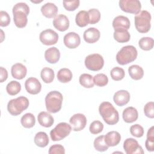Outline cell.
Masks as SVG:
<instances>
[{"label": "cell", "mask_w": 154, "mask_h": 154, "mask_svg": "<svg viewBox=\"0 0 154 154\" xmlns=\"http://www.w3.org/2000/svg\"><path fill=\"white\" fill-rule=\"evenodd\" d=\"M99 111L105 122L108 125H115L119 120L118 111L109 102L101 103L99 107Z\"/></svg>", "instance_id": "cell-1"}, {"label": "cell", "mask_w": 154, "mask_h": 154, "mask_svg": "<svg viewBox=\"0 0 154 154\" xmlns=\"http://www.w3.org/2000/svg\"><path fill=\"white\" fill-rule=\"evenodd\" d=\"M63 96L58 91H50L45 97V105L46 109L51 113H56L61 108L63 102Z\"/></svg>", "instance_id": "cell-2"}, {"label": "cell", "mask_w": 154, "mask_h": 154, "mask_svg": "<svg viewBox=\"0 0 154 154\" xmlns=\"http://www.w3.org/2000/svg\"><path fill=\"white\" fill-rule=\"evenodd\" d=\"M137 49L132 45L123 46L117 54L116 60L120 65H125L134 61L137 57Z\"/></svg>", "instance_id": "cell-3"}, {"label": "cell", "mask_w": 154, "mask_h": 154, "mask_svg": "<svg viewBox=\"0 0 154 154\" xmlns=\"http://www.w3.org/2000/svg\"><path fill=\"white\" fill-rule=\"evenodd\" d=\"M135 26L137 30L141 33L147 32L151 27V14L146 10H142L134 17Z\"/></svg>", "instance_id": "cell-4"}, {"label": "cell", "mask_w": 154, "mask_h": 154, "mask_svg": "<svg viewBox=\"0 0 154 154\" xmlns=\"http://www.w3.org/2000/svg\"><path fill=\"white\" fill-rule=\"evenodd\" d=\"M28 99L24 96H19L10 100L7 104V109L12 116H18L29 106Z\"/></svg>", "instance_id": "cell-5"}, {"label": "cell", "mask_w": 154, "mask_h": 154, "mask_svg": "<svg viewBox=\"0 0 154 154\" xmlns=\"http://www.w3.org/2000/svg\"><path fill=\"white\" fill-rule=\"evenodd\" d=\"M72 131V127L66 122H61L51 131L50 136L52 141H60L68 136Z\"/></svg>", "instance_id": "cell-6"}, {"label": "cell", "mask_w": 154, "mask_h": 154, "mask_svg": "<svg viewBox=\"0 0 154 154\" xmlns=\"http://www.w3.org/2000/svg\"><path fill=\"white\" fill-rule=\"evenodd\" d=\"M84 63L85 67L88 70L98 71L102 69L104 65V60L101 55L93 54L86 57Z\"/></svg>", "instance_id": "cell-7"}, {"label": "cell", "mask_w": 154, "mask_h": 154, "mask_svg": "<svg viewBox=\"0 0 154 154\" xmlns=\"http://www.w3.org/2000/svg\"><path fill=\"white\" fill-rule=\"evenodd\" d=\"M119 7L125 12L135 14H138L141 8V2L138 0H120Z\"/></svg>", "instance_id": "cell-8"}, {"label": "cell", "mask_w": 154, "mask_h": 154, "mask_svg": "<svg viewBox=\"0 0 154 154\" xmlns=\"http://www.w3.org/2000/svg\"><path fill=\"white\" fill-rule=\"evenodd\" d=\"M39 38L43 45L47 46L52 45L57 43L58 34L51 29H47L40 32Z\"/></svg>", "instance_id": "cell-9"}, {"label": "cell", "mask_w": 154, "mask_h": 154, "mask_svg": "<svg viewBox=\"0 0 154 154\" xmlns=\"http://www.w3.org/2000/svg\"><path fill=\"white\" fill-rule=\"evenodd\" d=\"M123 149L127 154H143L144 151L138 141L132 138L125 140L123 143Z\"/></svg>", "instance_id": "cell-10"}, {"label": "cell", "mask_w": 154, "mask_h": 154, "mask_svg": "<svg viewBox=\"0 0 154 154\" xmlns=\"http://www.w3.org/2000/svg\"><path fill=\"white\" fill-rule=\"evenodd\" d=\"M69 122L73 131H80L85 127L87 119L83 114L77 113L70 117Z\"/></svg>", "instance_id": "cell-11"}, {"label": "cell", "mask_w": 154, "mask_h": 154, "mask_svg": "<svg viewBox=\"0 0 154 154\" xmlns=\"http://www.w3.org/2000/svg\"><path fill=\"white\" fill-rule=\"evenodd\" d=\"M63 42L65 46L69 49H75L81 43L79 35L75 32H70L64 36Z\"/></svg>", "instance_id": "cell-12"}, {"label": "cell", "mask_w": 154, "mask_h": 154, "mask_svg": "<svg viewBox=\"0 0 154 154\" xmlns=\"http://www.w3.org/2000/svg\"><path fill=\"white\" fill-rule=\"evenodd\" d=\"M25 87L26 91L29 94H37L41 91L42 85L37 78L31 77L26 80Z\"/></svg>", "instance_id": "cell-13"}, {"label": "cell", "mask_w": 154, "mask_h": 154, "mask_svg": "<svg viewBox=\"0 0 154 154\" xmlns=\"http://www.w3.org/2000/svg\"><path fill=\"white\" fill-rule=\"evenodd\" d=\"M129 19L124 16H118L116 17L112 21V26L114 31L128 30L130 28Z\"/></svg>", "instance_id": "cell-14"}, {"label": "cell", "mask_w": 154, "mask_h": 154, "mask_svg": "<svg viewBox=\"0 0 154 154\" xmlns=\"http://www.w3.org/2000/svg\"><path fill=\"white\" fill-rule=\"evenodd\" d=\"M54 26L60 31H66L69 27V20L64 14L57 15L53 20Z\"/></svg>", "instance_id": "cell-15"}, {"label": "cell", "mask_w": 154, "mask_h": 154, "mask_svg": "<svg viewBox=\"0 0 154 154\" xmlns=\"http://www.w3.org/2000/svg\"><path fill=\"white\" fill-rule=\"evenodd\" d=\"M113 100L117 105L122 106L127 104L130 100V94L126 90H119L114 94Z\"/></svg>", "instance_id": "cell-16"}, {"label": "cell", "mask_w": 154, "mask_h": 154, "mask_svg": "<svg viewBox=\"0 0 154 154\" xmlns=\"http://www.w3.org/2000/svg\"><path fill=\"white\" fill-rule=\"evenodd\" d=\"M100 31L96 28L92 27L86 29L83 34L84 40L88 43H94L97 42L100 38Z\"/></svg>", "instance_id": "cell-17"}, {"label": "cell", "mask_w": 154, "mask_h": 154, "mask_svg": "<svg viewBox=\"0 0 154 154\" xmlns=\"http://www.w3.org/2000/svg\"><path fill=\"white\" fill-rule=\"evenodd\" d=\"M42 14L48 18L55 17L58 13L57 7L52 2H47L41 7Z\"/></svg>", "instance_id": "cell-18"}, {"label": "cell", "mask_w": 154, "mask_h": 154, "mask_svg": "<svg viewBox=\"0 0 154 154\" xmlns=\"http://www.w3.org/2000/svg\"><path fill=\"white\" fill-rule=\"evenodd\" d=\"M45 58L48 63L51 64H55L60 60V51L55 47L49 48L45 52Z\"/></svg>", "instance_id": "cell-19"}, {"label": "cell", "mask_w": 154, "mask_h": 154, "mask_svg": "<svg viewBox=\"0 0 154 154\" xmlns=\"http://www.w3.org/2000/svg\"><path fill=\"white\" fill-rule=\"evenodd\" d=\"M11 75L14 78L22 79L24 78L27 73L26 67L21 63H16L13 65L11 69Z\"/></svg>", "instance_id": "cell-20"}, {"label": "cell", "mask_w": 154, "mask_h": 154, "mask_svg": "<svg viewBox=\"0 0 154 154\" xmlns=\"http://www.w3.org/2000/svg\"><path fill=\"white\" fill-rule=\"evenodd\" d=\"M122 116L125 122L132 123L137 120L138 113L136 108L132 106H129L123 110Z\"/></svg>", "instance_id": "cell-21"}, {"label": "cell", "mask_w": 154, "mask_h": 154, "mask_svg": "<svg viewBox=\"0 0 154 154\" xmlns=\"http://www.w3.org/2000/svg\"><path fill=\"white\" fill-rule=\"evenodd\" d=\"M13 20L17 28H24L28 22L27 15L22 11H13Z\"/></svg>", "instance_id": "cell-22"}, {"label": "cell", "mask_w": 154, "mask_h": 154, "mask_svg": "<svg viewBox=\"0 0 154 154\" xmlns=\"http://www.w3.org/2000/svg\"><path fill=\"white\" fill-rule=\"evenodd\" d=\"M104 140L108 147H113L120 143L121 136L117 131H110L104 136Z\"/></svg>", "instance_id": "cell-23"}, {"label": "cell", "mask_w": 154, "mask_h": 154, "mask_svg": "<svg viewBox=\"0 0 154 154\" xmlns=\"http://www.w3.org/2000/svg\"><path fill=\"white\" fill-rule=\"evenodd\" d=\"M37 119L39 124L45 128L51 127L54 122L53 117L49 113L46 111L40 112L38 114Z\"/></svg>", "instance_id": "cell-24"}, {"label": "cell", "mask_w": 154, "mask_h": 154, "mask_svg": "<svg viewBox=\"0 0 154 154\" xmlns=\"http://www.w3.org/2000/svg\"><path fill=\"white\" fill-rule=\"evenodd\" d=\"M90 19L88 12L85 10L79 11L75 17V22L79 27H84L89 23Z\"/></svg>", "instance_id": "cell-25"}, {"label": "cell", "mask_w": 154, "mask_h": 154, "mask_svg": "<svg viewBox=\"0 0 154 154\" xmlns=\"http://www.w3.org/2000/svg\"><path fill=\"white\" fill-rule=\"evenodd\" d=\"M128 72L131 78L135 80L141 79L144 75V70L138 65H132L128 69Z\"/></svg>", "instance_id": "cell-26"}, {"label": "cell", "mask_w": 154, "mask_h": 154, "mask_svg": "<svg viewBox=\"0 0 154 154\" xmlns=\"http://www.w3.org/2000/svg\"><path fill=\"white\" fill-rule=\"evenodd\" d=\"M35 144L40 147H45L49 143V138L45 132H38L34 137Z\"/></svg>", "instance_id": "cell-27"}, {"label": "cell", "mask_w": 154, "mask_h": 154, "mask_svg": "<svg viewBox=\"0 0 154 154\" xmlns=\"http://www.w3.org/2000/svg\"><path fill=\"white\" fill-rule=\"evenodd\" d=\"M72 73L69 69H61L57 73L58 80L63 83H66L70 81L72 79Z\"/></svg>", "instance_id": "cell-28"}, {"label": "cell", "mask_w": 154, "mask_h": 154, "mask_svg": "<svg viewBox=\"0 0 154 154\" xmlns=\"http://www.w3.org/2000/svg\"><path fill=\"white\" fill-rule=\"evenodd\" d=\"M22 125L25 128H31L35 123V119L32 113L25 114L20 119Z\"/></svg>", "instance_id": "cell-29"}, {"label": "cell", "mask_w": 154, "mask_h": 154, "mask_svg": "<svg viewBox=\"0 0 154 154\" xmlns=\"http://www.w3.org/2000/svg\"><path fill=\"white\" fill-rule=\"evenodd\" d=\"M114 38L119 43H125L129 41L131 35L127 30L114 31Z\"/></svg>", "instance_id": "cell-30"}, {"label": "cell", "mask_w": 154, "mask_h": 154, "mask_svg": "<svg viewBox=\"0 0 154 154\" xmlns=\"http://www.w3.org/2000/svg\"><path fill=\"white\" fill-rule=\"evenodd\" d=\"M40 76L45 83H51L53 81L55 76L54 70L49 67H44L40 73Z\"/></svg>", "instance_id": "cell-31"}, {"label": "cell", "mask_w": 154, "mask_h": 154, "mask_svg": "<svg viewBox=\"0 0 154 154\" xmlns=\"http://www.w3.org/2000/svg\"><path fill=\"white\" fill-rule=\"evenodd\" d=\"M79 81L80 84L85 88H92L94 86L93 77L88 73H83L80 75Z\"/></svg>", "instance_id": "cell-32"}, {"label": "cell", "mask_w": 154, "mask_h": 154, "mask_svg": "<svg viewBox=\"0 0 154 154\" xmlns=\"http://www.w3.org/2000/svg\"><path fill=\"white\" fill-rule=\"evenodd\" d=\"M21 90L20 84L16 81H11L10 82L7 87L6 90L8 94L11 96H14L18 94Z\"/></svg>", "instance_id": "cell-33"}, {"label": "cell", "mask_w": 154, "mask_h": 154, "mask_svg": "<svg viewBox=\"0 0 154 154\" xmlns=\"http://www.w3.org/2000/svg\"><path fill=\"white\" fill-rule=\"evenodd\" d=\"M146 149L149 152L154 150V128L152 126L149 129L147 134V140L145 142Z\"/></svg>", "instance_id": "cell-34"}, {"label": "cell", "mask_w": 154, "mask_h": 154, "mask_svg": "<svg viewBox=\"0 0 154 154\" xmlns=\"http://www.w3.org/2000/svg\"><path fill=\"white\" fill-rule=\"evenodd\" d=\"M153 39L152 37H144L140 39L138 45L140 48L144 51H149L153 48Z\"/></svg>", "instance_id": "cell-35"}, {"label": "cell", "mask_w": 154, "mask_h": 154, "mask_svg": "<svg viewBox=\"0 0 154 154\" xmlns=\"http://www.w3.org/2000/svg\"><path fill=\"white\" fill-rule=\"evenodd\" d=\"M94 147L96 150L99 152H105L108 150L109 147L105 142L104 135H100L95 138Z\"/></svg>", "instance_id": "cell-36"}, {"label": "cell", "mask_w": 154, "mask_h": 154, "mask_svg": "<svg viewBox=\"0 0 154 154\" xmlns=\"http://www.w3.org/2000/svg\"><path fill=\"white\" fill-rule=\"evenodd\" d=\"M111 78L114 81H120L125 77V73L124 70L119 67H116L111 69L110 72Z\"/></svg>", "instance_id": "cell-37"}, {"label": "cell", "mask_w": 154, "mask_h": 154, "mask_svg": "<svg viewBox=\"0 0 154 154\" xmlns=\"http://www.w3.org/2000/svg\"><path fill=\"white\" fill-rule=\"evenodd\" d=\"M94 84L99 87L105 86L108 82L107 76L103 73H98L93 77Z\"/></svg>", "instance_id": "cell-38"}, {"label": "cell", "mask_w": 154, "mask_h": 154, "mask_svg": "<svg viewBox=\"0 0 154 154\" xmlns=\"http://www.w3.org/2000/svg\"><path fill=\"white\" fill-rule=\"evenodd\" d=\"M87 12L89 16L90 24H95L100 20V13L97 9L91 8V9H90Z\"/></svg>", "instance_id": "cell-39"}, {"label": "cell", "mask_w": 154, "mask_h": 154, "mask_svg": "<svg viewBox=\"0 0 154 154\" xmlns=\"http://www.w3.org/2000/svg\"><path fill=\"white\" fill-rule=\"evenodd\" d=\"M103 129V125L101 122L99 120H95L93 122L90 124V128H89L90 132L92 134H99L102 131Z\"/></svg>", "instance_id": "cell-40"}, {"label": "cell", "mask_w": 154, "mask_h": 154, "mask_svg": "<svg viewBox=\"0 0 154 154\" xmlns=\"http://www.w3.org/2000/svg\"><path fill=\"white\" fill-rule=\"evenodd\" d=\"M130 132L134 137L140 138L144 134V129L141 125L135 124L131 126Z\"/></svg>", "instance_id": "cell-41"}, {"label": "cell", "mask_w": 154, "mask_h": 154, "mask_svg": "<svg viewBox=\"0 0 154 154\" xmlns=\"http://www.w3.org/2000/svg\"><path fill=\"white\" fill-rule=\"evenodd\" d=\"M63 6L67 11H74L79 5L80 1L79 0L73 1H63Z\"/></svg>", "instance_id": "cell-42"}, {"label": "cell", "mask_w": 154, "mask_h": 154, "mask_svg": "<svg viewBox=\"0 0 154 154\" xmlns=\"http://www.w3.org/2000/svg\"><path fill=\"white\" fill-rule=\"evenodd\" d=\"M144 112L146 117L153 119L154 118V103L153 102H147L144 107Z\"/></svg>", "instance_id": "cell-43"}, {"label": "cell", "mask_w": 154, "mask_h": 154, "mask_svg": "<svg viewBox=\"0 0 154 154\" xmlns=\"http://www.w3.org/2000/svg\"><path fill=\"white\" fill-rule=\"evenodd\" d=\"M10 23V17L5 11H0V25L1 26H7Z\"/></svg>", "instance_id": "cell-44"}, {"label": "cell", "mask_w": 154, "mask_h": 154, "mask_svg": "<svg viewBox=\"0 0 154 154\" xmlns=\"http://www.w3.org/2000/svg\"><path fill=\"white\" fill-rule=\"evenodd\" d=\"M13 11H22L28 16L29 13V7L25 2H19L14 5Z\"/></svg>", "instance_id": "cell-45"}, {"label": "cell", "mask_w": 154, "mask_h": 154, "mask_svg": "<svg viewBox=\"0 0 154 154\" xmlns=\"http://www.w3.org/2000/svg\"><path fill=\"white\" fill-rule=\"evenodd\" d=\"M49 154H64V147L61 144H54L50 147L49 149Z\"/></svg>", "instance_id": "cell-46"}, {"label": "cell", "mask_w": 154, "mask_h": 154, "mask_svg": "<svg viewBox=\"0 0 154 154\" xmlns=\"http://www.w3.org/2000/svg\"><path fill=\"white\" fill-rule=\"evenodd\" d=\"M0 71H1V79H0V82H3L4 81H5L7 78H8V72L7 70L4 69L2 67H0Z\"/></svg>", "instance_id": "cell-47"}]
</instances>
